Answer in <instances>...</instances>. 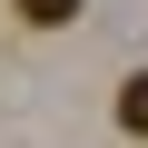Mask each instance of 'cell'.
I'll return each instance as SVG.
<instances>
[{
    "label": "cell",
    "instance_id": "1",
    "mask_svg": "<svg viewBox=\"0 0 148 148\" xmlns=\"http://www.w3.org/2000/svg\"><path fill=\"white\" fill-rule=\"evenodd\" d=\"M10 10H20L30 30H69V20H79V10H89V0H10Z\"/></svg>",
    "mask_w": 148,
    "mask_h": 148
},
{
    "label": "cell",
    "instance_id": "2",
    "mask_svg": "<svg viewBox=\"0 0 148 148\" xmlns=\"http://www.w3.org/2000/svg\"><path fill=\"white\" fill-rule=\"evenodd\" d=\"M119 128L148 138V69H128V89H119Z\"/></svg>",
    "mask_w": 148,
    "mask_h": 148
}]
</instances>
